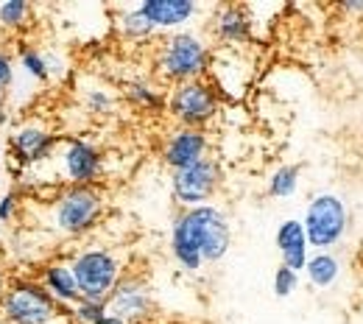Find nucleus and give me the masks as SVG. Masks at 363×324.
Returning <instances> with one entry per match:
<instances>
[{"label": "nucleus", "mask_w": 363, "mask_h": 324, "mask_svg": "<svg viewBox=\"0 0 363 324\" xmlns=\"http://www.w3.org/2000/svg\"><path fill=\"white\" fill-rule=\"evenodd\" d=\"M14 84V59L9 50H0V93Z\"/></svg>", "instance_id": "nucleus-27"}, {"label": "nucleus", "mask_w": 363, "mask_h": 324, "mask_svg": "<svg viewBox=\"0 0 363 324\" xmlns=\"http://www.w3.org/2000/svg\"><path fill=\"white\" fill-rule=\"evenodd\" d=\"M0 246H3V224H0Z\"/></svg>", "instance_id": "nucleus-34"}, {"label": "nucleus", "mask_w": 363, "mask_h": 324, "mask_svg": "<svg viewBox=\"0 0 363 324\" xmlns=\"http://www.w3.org/2000/svg\"><path fill=\"white\" fill-rule=\"evenodd\" d=\"M154 79L160 84H184L196 79H207L213 67V45L196 28H182L174 34H162L154 48Z\"/></svg>", "instance_id": "nucleus-2"}, {"label": "nucleus", "mask_w": 363, "mask_h": 324, "mask_svg": "<svg viewBox=\"0 0 363 324\" xmlns=\"http://www.w3.org/2000/svg\"><path fill=\"white\" fill-rule=\"evenodd\" d=\"M335 11L350 14V17H361V14H363V0H344V3H338V6H335Z\"/></svg>", "instance_id": "nucleus-28"}, {"label": "nucleus", "mask_w": 363, "mask_h": 324, "mask_svg": "<svg viewBox=\"0 0 363 324\" xmlns=\"http://www.w3.org/2000/svg\"><path fill=\"white\" fill-rule=\"evenodd\" d=\"M272 288H274V296H277V299H288V296H294L296 288H299V272H291V269L279 266V269L274 272Z\"/></svg>", "instance_id": "nucleus-26"}, {"label": "nucleus", "mask_w": 363, "mask_h": 324, "mask_svg": "<svg viewBox=\"0 0 363 324\" xmlns=\"http://www.w3.org/2000/svg\"><path fill=\"white\" fill-rule=\"evenodd\" d=\"M6 288H9V272H6V266L0 263V299H3V294H6Z\"/></svg>", "instance_id": "nucleus-31"}, {"label": "nucleus", "mask_w": 363, "mask_h": 324, "mask_svg": "<svg viewBox=\"0 0 363 324\" xmlns=\"http://www.w3.org/2000/svg\"><path fill=\"white\" fill-rule=\"evenodd\" d=\"M106 311L126 324H148L157 313V299L151 282L140 274H123L106 299Z\"/></svg>", "instance_id": "nucleus-11"}, {"label": "nucleus", "mask_w": 363, "mask_h": 324, "mask_svg": "<svg viewBox=\"0 0 363 324\" xmlns=\"http://www.w3.org/2000/svg\"><path fill=\"white\" fill-rule=\"evenodd\" d=\"M112 23H115L118 37L126 40V43H148V40L157 37L154 26L145 20V14L140 11V6H123V9H118L115 17H112Z\"/></svg>", "instance_id": "nucleus-19"}, {"label": "nucleus", "mask_w": 363, "mask_h": 324, "mask_svg": "<svg viewBox=\"0 0 363 324\" xmlns=\"http://www.w3.org/2000/svg\"><path fill=\"white\" fill-rule=\"evenodd\" d=\"M121 95L126 104H132L135 109L143 112H165V90L160 87L157 79H129L123 82Z\"/></svg>", "instance_id": "nucleus-17"}, {"label": "nucleus", "mask_w": 363, "mask_h": 324, "mask_svg": "<svg viewBox=\"0 0 363 324\" xmlns=\"http://www.w3.org/2000/svg\"><path fill=\"white\" fill-rule=\"evenodd\" d=\"M204 157H210V135H207V129L174 126L162 138V145H160V160L171 174L187 168V165H196Z\"/></svg>", "instance_id": "nucleus-12"}, {"label": "nucleus", "mask_w": 363, "mask_h": 324, "mask_svg": "<svg viewBox=\"0 0 363 324\" xmlns=\"http://www.w3.org/2000/svg\"><path fill=\"white\" fill-rule=\"evenodd\" d=\"M40 282H43V288H45L48 294L62 305V308H73L79 299H82V294H79V285H76V277H73V269H70V260H48L43 263V269H40Z\"/></svg>", "instance_id": "nucleus-16"}, {"label": "nucleus", "mask_w": 363, "mask_h": 324, "mask_svg": "<svg viewBox=\"0 0 363 324\" xmlns=\"http://www.w3.org/2000/svg\"><path fill=\"white\" fill-rule=\"evenodd\" d=\"M59 171V182L65 185H98L106 168V157L98 143L87 138H65L59 143L53 160Z\"/></svg>", "instance_id": "nucleus-8"}, {"label": "nucleus", "mask_w": 363, "mask_h": 324, "mask_svg": "<svg viewBox=\"0 0 363 324\" xmlns=\"http://www.w3.org/2000/svg\"><path fill=\"white\" fill-rule=\"evenodd\" d=\"M0 319L6 324H70V311L48 294L40 279L14 277L0 299Z\"/></svg>", "instance_id": "nucleus-4"}, {"label": "nucleus", "mask_w": 363, "mask_h": 324, "mask_svg": "<svg viewBox=\"0 0 363 324\" xmlns=\"http://www.w3.org/2000/svg\"><path fill=\"white\" fill-rule=\"evenodd\" d=\"M299 179H302L299 165H291V162L277 165L272 171V177H269L266 193H269L272 199H291V196L299 190Z\"/></svg>", "instance_id": "nucleus-22"}, {"label": "nucleus", "mask_w": 363, "mask_h": 324, "mask_svg": "<svg viewBox=\"0 0 363 324\" xmlns=\"http://www.w3.org/2000/svg\"><path fill=\"white\" fill-rule=\"evenodd\" d=\"M70 269L79 285L82 299L92 302H106L115 285L123 279L126 266L121 255L109 246H84L70 257Z\"/></svg>", "instance_id": "nucleus-6"}, {"label": "nucleus", "mask_w": 363, "mask_h": 324, "mask_svg": "<svg viewBox=\"0 0 363 324\" xmlns=\"http://www.w3.org/2000/svg\"><path fill=\"white\" fill-rule=\"evenodd\" d=\"M3 182H6V168H0V193L6 190V187H3Z\"/></svg>", "instance_id": "nucleus-32"}, {"label": "nucleus", "mask_w": 363, "mask_h": 324, "mask_svg": "<svg viewBox=\"0 0 363 324\" xmlns=\"http://www.w3.org/2000/svg\"><path fill=\"white\" fill-rule=\"evenodd\" d=\"M0 168H6V165H3V143H0Z\"/></svg>", "instance_id": "nucleus-33"}, {"label": "nucleus", "mask_w": 363, "mask_h": 324, "mask_svg": "<svg viewBox=\"0 0 363 324\" xmlns=\"http://www.w3.org/2000/svg\"><path fill=\"white\" fill-rule=\"evenodd\" d=\"M302 227H305L308 243L313 252H333L347 238V232L352 227V216H350L347 201L338 193L321 190L308 199Z\"/></svg>", "instance_id": "nucleus-5"}, {"label": "nucleus", "mask_w": 363, "mask_h": 324, "mask_svg": "<svg viewBox=\"0 0 363 324\" xmlns=\"http://www.w3.org/2000/svg\"><path fill=\"white\" fill-rule=\"evenodd\" d=\"M232 249V224L216 204L179 210L171 224V255L182 272L199 274L207 263H221Z\"/></svg>", "instance_id": "nucleus-1"}, {"label": "nucleus", "mask_w": 363, "mask_h": 324, "mask_svg": "<svg viewBox=\"0 0 363 324\" xmlns=\"http://www.w3.org/2000/svg\"><path fill=\"white\" fill-rule=\"evenodd\" d=\"M20 213H23V193L17 185H11L9 190L0 193V224L3 227L14 224L20 218Z\"/></svg>", "instance_id": "nucleus-24"}, {"label": "nucleus", "mask_w": 363, "mask_h": 324, "mask_svg": "<svg viewBox=\"0 0 363 324\" xmlns=\"http://www.w3.org/2000/svg\"><path fill=\"white\" fill-rule=\"evenodd\" d=\"M59 143L62 138L53 129H48L45 123L26 121L6 138V148L17 171H37L40 165H48L53 160Z\"/></svg>", "instance_id": "nucleus-10"}, {"label": "nucleus", "mask_w": 363, "mask_h": 324, "mask_svg": "<svg viewBox=\"0 0 363 324\" xmlns=\"http://www.w3.org/2000/svg\"><path fill=\"white\" fill-rule=\"evenodd\" d=\"M274 246L279 252V266L291 269V272H305L308 266V257H311V243H308V235L302 227V218H285L279 221L277 235H274Z\"/></svg>", "instance_id": "nucleus-15"}, {"label": "nucleus", "mask_w": 363, "mask_h": 324, "mask_svg": "<svg viewBox=\"0 0 363 324\" xmlns=\"http://www.w3.org/2000/svg\"><path fill=\"white\" fill-rule=\"evenodd\" d=\"M31 20V6L26 0H3L0 3V28L3 31H23Z\"/></svg>", "instance_id": "nucleus-23"}, {"label": "nucleus", "mask_w": 363, "mask_h": 324, "mask_svg": "<svg viewBox=\"0 0 363 324\" xmlns=\"http://www.w3.org/2000/svg\"><path fill=\"white\" fill-rule=\"evenodd\" d=\"M137 6L157 34L182 31L201 14V6L196 0H143Z\"/></svg>", "instance_id": "nucleus-14"}, {"label": "nucleus", "mask_w": 363, "mask_h": 324, "mask_svg": "<svg viewBox=\"0 0 363 324\" xmlns=\"http://www.w3.org/2000/svg\"><path fill=\"white\" fill-rule=\"evenodd\" d=\"M106 216V193L98 185H65L45 204V227L59 238L79 240L98 230Z\"/></svg>", "instance_id": "nucleus-3"}, {"label": "nucleus", "mask_w": 363, "mask_h": 324, "mask_svg": "<svg viewBox=\"0 0 363 324\" xmlns=\"http://www.w3.org/2000/svg\"><path fill=\"white\" fill-rule=\"evenodd\" d=\"M308 282L318 288V291H330L341 274H344V263H341V257L335 255V252H311V257H308V266H305V272H302Z\"/></svg>", "instance_id": "nucleus-18"}, {"label": "nucleus", "mask_w": 363, "mask_h": 324, "mask_svg": "<svg viewBox=\"0 0 363 324\" xmlns=\"http://www.w3.org/2000/svg\"><path fill=\"white\" fill-rule=\"evenodd\" d=\"M207 31L224 48H243L255 40V17H252L249 6L224 3V6H216L210 11Z\"/></svg>", "instance_id": "nucleus-13"}, {"label": "nucleus", "mask_w": 363, "mask_h": 324, "mask_svg": "<svg viewBox=\"0 0 363 324\" xmlns=\"http://www.w3.org/2000/svg\"><path fill=\"white\" fill-rule=\"evenodd\" d=\"M95 324H126V322H123V319H118L115 313H109V311H106V313H104V316H101Z\"/></svg>", "instance_id": "nucleus-30"}, {"label": "nucleus", "mask_w": 363, "mask_h": 324, "mask_svg": "<svg viewBox=\"0 0 363 324\" xmlns=\"http://www.w3.org/2000/svg\"><path fill=\"white\" fill-rule=\"evenodd\" d=\"M82 109L90 115V118H109L115 115L118 109V93L101 82H92V84H84L82 87Z\"/></svg>", "instance_id": "nucleus-20"}, {"label": "nucleus", "mask_w": 363, "mask_h": 324, "mask_svg": "<svg viewBox=\"0 0 363 324\" xmlns=\"http://www.w3.org/2000/svg\"><path fill=\"white\" fill-rule=\"evenodd\" d=\"M165 112L177 126L207 129L221 112V95L210 79H196L165 90Z\"/></svg>", "instance_id": "nucleus-7"}, {"label": "nucleus", "mask_w": 363, "mask_h": 324, "mask_svg": "<svg viewBox=\"0 0 363 324\" xmlns=\"http://www.w3.org/2000/svg\"><path fill=\"white\" fill-rule=\"evenodd\" d=\"M106 313V302H92V299H79L70 308V324H95Z\"/></svg>", "instance_id": "nucleus-25"}, {"label": "nucleus", "mask_w": 363, "mask_h": 324, "mask_svg": "<svg viewBox=\"0 0 363 324\" xmlns=\"http://www.w3.org/2000/svg\"><path fill=\"white\" fill-rule=\"evenodd\" d=\"M224 182V168L216 157H204L196 165H187L171 174V199L182 210L213 204L218 187Z\"/></svg>", "instance_id": "nucleus-9"}, {"label": "nucleus", "mask_w": 363, "mask_h": 324, "mask_svg": "<svg viewBox=\"0 0 363 324\" xmlns=\"http://www.w3.org/2000/svg\"><path fill=\"white\" fill-rule=\"evenodd\" d=\"M9 121V101H6V93H0V129L6 126Z\"/></svg>", "instance_id": "nucleus-29"}, {"label": "nucleus", "mask_w": 363, "mask_h": 324, "mask_svg": "<svg viewBox=\"0 0 363 324\" xmlns=\"http://www.w3.org/2000/svg\"><path fill=\"white\" fill-rule=\"evenodd\" d=\"M17 65H20V70H23L31 82H37V84H48L50 76H53L50 59H48L37 45H20V50H17Z\"/></svg>", "instance_id": "nucleus-21"}]
</instances>
